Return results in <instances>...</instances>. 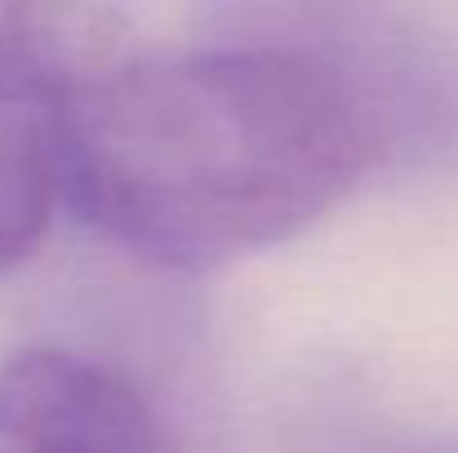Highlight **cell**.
<instances>
[{"instance_id":"7a4b0ae2","label":"cell","mask_w":458,"mask_h":453,"mask_svg":"<svg viewBox=\"0 0 458 453\" xmlns=\"http://www.w3.org/2000/svg\"><path fill=\"white\" fill-rule=\"evenodd\" d=\"M334 67L352 94L374 160L392 169H458V40L387 9L276 4L232 9Z\"/></svg>"},{"instance_id":"6da1fadb","label":"cell","mask_w":458,"mask_h":453,"mask_svg":"<svg viewBox=\"0 0 458 453\" xmlns=\"http://www.w3.org/2000/svg\"><path fill=\"white\" fill-rule=\"evenodd\" d=\"M223 18L218 40L116 58L54 107L63 200L178 272L299 236L378 164L325 58Z\"/></svg>"},{"instance_id":"3957f363","label":"cell","mask_w":458,"mask_h":453,"mask_svg":"<svg viewBox=\"0 0 458 453\" xmlns=\"http://www.w3.org/2000/svg\"><path fill=\"white\" fill-rule=\"evenodd\" d=\"M0 453H174L160 418L112 369L27 347L0 365Z\"/></svg>"},{"instance_id":"5b68a950","label":"cell","mask_w":458,"mask_h":453,"mask_svg":"<svg viewBox=\"0 0 458 453\" xmlns=\"http://www.w3.org/2000/svg\"><path fill=\"white\" fill-rule=\"evenodd\" d=\"M58 196L54 107H0V276L36 254Z\"/></svg>"},{"instance_id":"277c9868","label":"cell","mask_w":458,"mask_h":453,"mask_svg":"<svg viewBox=\"0 0 458 453\" xmlns=\"http://www.w3.org/2000/svg\"><path fill=\"white\" fill-rule=\"evenodd\" d=\"M116 31L107 9L0 4V107H58L116 63Z\"/></svg>"}]
</instances>
